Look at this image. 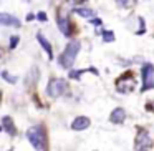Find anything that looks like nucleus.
I'll return each mask as SVG.
<instances>
[{"mask_svg":"<svg viewBox=\"0 0 154 151\" xmlns=\"http://www.w3.org/2000/svg\"><path fill=\"white\" fill-rule=\"evenodd\" d=\"M27 138L37 151L45 149V141H47V138H45V131H43V126H42V124H35V126L28 128Z\"/></svg>","mask_w":154,"mask_h":151,"instance_id":"1","label":"nucleus"},{"mask_svg":"<svg viewBox=\"0 0 154 151\" xmlns=\"http://www.w3.org/2000/svg\"><path fill=\"white\" fill-rule=\"evenodd\" d=\"M78 52H80V42H76V40L70 42V43L66 45V48H65V52L61 53V57H60V65L63 68H71L75 63V60H76Z\"/></svg>","mask_w":154,"mask_h":151,"instance_id":"2","label":"nucleus"},{"mask_svg":"<svg viewBox=\"0 0 154 151\" xmlns=\"http://www.w3.org/2000/svg\"><path fill=\"white\" fill-rule=\"evenodd\" d=\"M134 148L136 151H151L152 148V140H151L149 133L146 130H139L136 134V141H134Z\"/></svg>","mask_w":154,"mask_h":151,"instance_id":"3","label":"nucleus"},{"mask_svg":"<svg viewBox=\"0 0 154 151\" xmlns=\"http://www.w3.org/2000/svg\"><path fill=\"white\" fill-rule=\"evenodd\" d=\"M65 90H66V81H65L63 78H53V80L50 81V85L47 87V93L50 95L51 98L61 96V95L65 93Z\"/></svg>","mask_w":154,"mask_h":151,"instance_id":"4","label":"nucleus"},{"mask_svg":"<svg viewBox=\"0 0 154 151\" xmlns=\"http://www.w3.org/2000/svg\"><path fill=\"white\" fill-rule=\"evenodd\" d=\"M141 75H143V91L154 88V65L146 63L141 70Z\"/></svg>","mask_w":154,"mask_h":151,"instance_id":"5","label":"nucleus"},{"mask_svg":"<svg viewBox=\"0 0 154 151\" xmlns=\"http://www.w3.org/2000/svg\"><path fill=\"white\" fill-rule=\"evenodd\" d=\"M134 85H136L134 78L131 77V75H124V77H121L119 80H118L116 88H118L119 93H129V91L134 90Z\"/></svg>","mask_w":154,"mask_h":151,"instance_id":"6","label":"nucleus"},{"mask_svg":"<svg viewBox=\"0 0 154 151\" xmlns=\"http://www.w3.org/2000/svg\"><path fill=\"white\" fill-rule=\"evenodd\" d=\"M0 25H7V27H20L18 18H15L10 14H0Z\"/></svg>","mask_w":154,"mask_h":151,"instance_id":"7","label":"nucleus"},{"mask_svg":"<svg viewBox=\"0 0 154 151\" xmlns=\"http://www.w3.org/2000/svg\"><path fill=\"white\" fill-rule=\"evenodd\" d=\"M109 120H111V123H114V124H121L126 120V111H124L123 108H116V110L111 111Z\"/></svg>","mask_w":154,"mask_h":151,"instance_id":"8","label":"nucleus"},{"mask_svg":"<svg viewBox=\"0 0 154 151\" xmlns=\"http://www.w3.org/2000/svg\"><path fill=\"white\" fill-rule=\"evenodd\" d=\"M90 126V118L86 116H78L73 120V123H71V128L76 131H81V130H86V128Z\"/></svg>","mask_w":154,"mask_h":151,"instance_id":"9","label":"nucleus"},{"mask_svg":"<svg viewBox=\"0 0 154 151\" xmlns=\"http://www.w3.org/2000/svg\"><path fill=\"white\" fill-rule=\"evenodd\" d=\"M57 24H58V28L63 32V35H70V20L65 15H60L57 18Z\"/></svg>","mask_w":154,"mask_h":151,"instance_id":"10","label":"nucleus"},{"mask_svg":"<svg viewBox=\"0 0 154 151\" xmlns=\"http://www.w3.org/2000/svg\"><path fill=\"white\" fill-rule=\"evenodd\" d=\"M2 123H4L5 131H7V133L10 134V136H15V134H17V130H15L14 121H12V118H10V116H4V118H2Z\"/></svg>","mask_w":154,"mask_h":151,"instance_id":"11","label":"nucleus"},{"mask_svg":"<svg viewBox=\"0 0 154 151\" xmlns=\"http://www.w3.org/2000/svg\"><path fill=\"white\" fill-rule=\"evenodd\" d=\"M37 40L40 42V45L43 47V50L47 52L48 60H51V58H53V52H51V47H50V43H48V40H47V38H45L42 33H38V35H37Z\"/></svg>","mask_w":154,"mask_h":151,"instance_id":"12","label":"nucleus"},{"mask_svg":"<svg viewBox=\"0 0 154 151\" xmlns=\"http://www.w3.org/2000/svg\"><path fill=\"white\" fill-rule=\"evenodd\" d=\"M75 14L80 15V17L88 18V20H94V18H96V14H94V10H91V8H75Z\"/></svg>","mask_w":154,"mask_h":151,"instance_id":"13","label":"nucleus"},{"mask_svg":"<svg viewBox=\"0 0 154 151\" xmlns=\"http://www.w3.org/2000/svg\"><path fill=\"white\" fill-rule=\"evenodd\" d=\"M0 75H2V78H4V80H7L8 83H12V85H15V83H17V78H15V77H12V75L8 73V71H5V70H4V71H2Z\"/></svg>","mask_w":154,"mask_h":151,"instance_id":"14","label":"nucleus"},{"mask_svg":"<svg viewBox=\"0 0 154 151\" xmlns=\"http://www.w3.org/2000/svg\"><path fill=\"white\" fill-rule=\"evenodd\" d=\"M101 33H103V40H104V42H113V40H114V33H113V32L103 30Z\"/></svg>","mask_w":154,"mask_h":151,"instance_id":"15","label":"nucleus"},{"mask_svg":"<svg viewBox=\"0 0 154 151\" xmlns=\"http://www.w3.org/2000/svg\"><path fill=\"white\" fill-rule=\"evenodd\" d=\"M119 7H133V5H136V2L134 0H129V2H121V0H118L116 2Z\"/></svg>","mask_w":154,"mask_h":151,"instance_id":"16","label":"nucleus"},{"mask_svg":"<svg viewBox=\"0 0 154 151\" xmlns=\"http://www.w3.org/2000/svg\"><path fill=\"white\" fill-rule=\"evenodd\" d=\"M17 43H18V37H17V35H14V37L10 38V48H15V47H17Z\"/></svg>","mask_w":154,"mask_h":151,"instance_id":"17","label":"nucleus"},{"mask_svg":"<svg viewBox=\"0 0 154 151\" xmlns=\"http://www.w3.org/2000/svg\"><path fill=\"white\" fill-rule=\"evenodd\" d=\"M38 20H40V22H47V15H45L43 12H40V14H38Z\"/></svg>","mask_w":154,"mask_h":151,"instance_id":"18","label":"nucleus"},{"mask_svg":"<svg viewBox=\"0 0 154 151\" xmlns=\"http://www.w3.org/2000/svg\"><path fill=\"white\" fill-rule=\"evenodd\" d=\"M35 18V15L33 14H28V17H27V20H33Z\"/></svg>","mask_w":154,"mask_h":151,"instance_id":"19","label":"nucleus"}]
</instances>
